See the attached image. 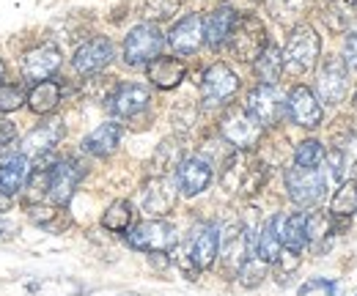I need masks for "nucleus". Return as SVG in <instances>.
I'll list each match as a JSON object with an SVG mask.
<instances>
[{"mask_svg": "<svg viewBox=\"0 0 357 296\" xmlns=\"http://www.w3.org/2000/svg\"><path fill=\"white\" fill-rule=\"evenodd\" d=\"M212 178H215V168L209 165V159H204V157H187L181 165L176 168V187H178V195H184V198H195V195H201V192H206L209 189V184H212Z\"/></svg>", "mask_w": 357, "mask_h": 296, "instance_id": "a211bd4d", "label": "nucleus"}, {"mask_svg": "<svg viewBox=\"0 0 357 296\" xmlns=\"http://www.w3.org/2000/svg\"><path fill=\"white\" fill-rule=\"evenodd\" d=\"M245 110L264 129H275L286 118V96L278 91V85H256L248 93Z\"/></svg>", "mask_w": 357, "mask_h": 296, "instance_id": "9d476101", "label": "nucleus"}, {"mask_svg": "<svg viewBox=\"0 0 357 296\" xmlns=\"http://www.w3.org/2000/svg\"><path fill=\"white\" fill-rule=\"evenodd\" d=\"M181 3H184V0H143L140 14H143V20L151 22V25H157V22H168V20H174V17L178 14Z\"/></svg>", "mask_w": 357, "mask_h": 296, "instance_id": "f704fd0d", "label": "nucleus"}, {"mask_svg": "<svg viewBox=\"0 0 357 296\" xmlns=\"http://www.w3.org/2000/svg\"><path fill=\"white\" fill-rule=\"evenodd\" d=\"M344 63H347V69L357 72V31H349V36H347V44H344Z\"/></svg>", "mask_w": 357, "mask_h": 296, "instance_id": "79ce46f5", "label": "nucleus"}, {"mask_svg": "<svg viewBox=\"0 0 357 296\" xmlns=\"http://www.w3.org/2000/svg\"><path fill=\"white\" fill-rule=\"evenodd\" d=\"M324 162H327V178H333L335 184H341L344 181V176H347V151H341V148H330V151H324Z\"/></svg>", "mask_w": 357, "mask_h": 296, "instance_id": "58836bf2", "label": "nucleus"}, {"mask_svg": "<svg viewBox=\"0 0 357 296\" xmlns=\"http://www.w3.org/2000/svg\"><path fill=\"white\" fill-rule=\"evenodd\" d=\"M25 91H22V85H0V113H17L22 104H25Z\"/></svg>", "mask_w": 357, "mask_h": 296, "instance_id": "4c0bfd02", "label": "nucleus"}, {"mask_svg": "<svg viewBox=\"0 0 357 296\" xmlns=\"http://www.w3.org/2000/svg\"><path fill=\"white\" fill-rule=\"evenodd\" d=\"M236 17H239V14L231 11L228 6L215 8V11L204 20V44H209L212 49L225 47L228 36H231V28H234V22H236Z\"/></svg>", "mask_w": 357, "mask_h": 296, "instance_id": "a878e982", "label": "nucleus"}, {"mask_svg": "<svg viewBox=\"0 0 357 296\" xmlns=\"http://www.w3.org/2000/svg\"><path fill=\"white\" fill-rule=\"evenodd\" d=\"M355 3H357V0H355Z\"/></svg>", "mask_w": 357, "mask_h": 296, "instance_id": "3c124183", "label": "nucleus"}, {"mask_svg": "<svg viewBox=\"0 0 357 296\" xmlns=\"http://www.w3.org/2000/svg\"><path fill=\"white\" fill-rule=\"evenodd\" d=\"M127 244L132 250H140V253H151V255H168L176 250L178 244V231L165 222V219H143L130 228L127 233Z\"/></svg>", "mask_w": 357, "mask_h": 296, "instance_id": "39448f33", "label": "nucleus"}, {"mask_svg": "<svg viewBox=\"0 0 357 296\" xmlns=\"http://www.w3.org/2000/svg\"><path fill=\"white\" fill-rule=\"evenodd\" d=\"M178 198V187L171 176H151L140 187V206L151 219H162L174 212Z\"/></svg>", "mask_w": 357, "mask_h": 296, "instance_id": "f8f14e48", "label": "nucleus"}, {"mask_svg": "<svg viewBox=\"0 0 357 296\" xmlns=\"http://www.w3.org/2000/svg\"><path fill=\"white\" fill-rule=\"evenodd\" d=\"M267 176L269 168L261 162L259 154L231 151L223 159V168H220V184H223V189L234 192V195L250 198V195L261 192V187L267 184Z\"/></svg>", "mask_w": 357, "mask_h": 296, "instance_id": "f257e3e1", "label": "nucleus"}, {"mask_svg": "<svg viewBox=\"0 0 357 296\" xmlns=\"http://www.w3.org/2000/svg\"><path fill=\"white\" fill-rule=\"evenodd\" d=\"M324 296H341V283H338V280H327Z\"/></svg>", "mask_w": 357, "mask_h": 296, "instance_id": "c03bdc74", "label": "nucleus"}, {"mask_svg": "<svg viewBox=\"0 0 357 296\" xmlns=\"http://www.w3.org/2000/svg\"><path fill=\"white\" fill-rule=\"evenodd\" d=\"M280 244L283 250L289 253L303 255V250L308 247V239H305V212H294L289 217H283V225H280Z\"/></svg>", "mask_w": 357, "mask_h": 296, "instance_id": "c85d7f7f", "label": "nucleus"}, {"mask_svg": "<svg viewBox=\"0 0 357 296\" xmlns=\"http://www.w3.org/2000/svg\"><path fill=\"white\" fill-rule=\"evenodd\" d=\"M149 102H151V88L146 83H119L107 93V110L121 121L140 116L149 107Z\"/></svg>", "mask_w": 357, "mask_h": 296, "instance_id": "2eb2a0df", "label": "nucleus"}, {"mask_svg": "<svg viewBox=\"0 0 357 296\" xmlns=\"http://www.w3.org/2000/svg\"><path fill=\"white\" fill-rule=\"evenodd\" d=\"M253 72H256V77H259L261 85H278L280 75H283V55H280V49L272 42H269L267 47L261 49V55L253 61Z\"/></svg>", "mask_w": 357, "mask_h": 296, "instance_id": "c756f323", "label": "nucleus"}, {"mask_svg": "<svg viewBox=\"0 0 357 296\" xmlns=\"http://www.w3.org/2000/svg\"><path fill=\"white\" fill-rule=\"evenodd\" d=\"M283 55V72L291 75V77H303L316 69L319 63V55H321V39L319 33L313 31L311 25L300 22L294 25V31L289 33L286 47L280 49Z\"/></svg>", "mask_w": 357, "mask_h": 296, "instance_id": "f03ea898", "label": "nucleus"}, {"mask_svg": "<svg viewBox=\"0 0 357 296\" xmlns=\"http://www.w3.org/2000/svg\"><path fill=\"white\" fill-rule=\"evenodd\" d=\"M267 6L278 22L291 25V22H297V20L305 14L308 0H267Z\"/></svg>", "mask_w": 357, "mask_h": 296, "instance_id": "e433bc0d", "label": "nucleus"}, {"mask_svg": "<svg viewBox=\"0 0 357 296\" xmlns=\"http://www.w3.org/2000/svg\"><path fill=\"white\" fill-rule=\"evenodd\" d=\"M121 134H124V129H121L119 121H105V124L91 129L89 134L83 137L80 148H83L86 154H91V157H110V154L119 148Z\"/></svg>", "mask_w": 357, "mask_h": 296, "instance_id": "4be33fe9", "label": "nucleus"}, {"mask_svg": "<svg viewBox=\"0 0 357 296\" xmlns=\"http://www.w3.org/2000/svg\"><path fill=\"white\" fill-rule=\"evenodd\" d=\"M259 3H261V0H225L223 6H228V8L236 11V14H250Z\"/></svg>", "mask_w": 357, "mask_h": 296, "instance_id": "37998d69", "label": "nucleus"}, {"mask_svg": "<svg viewBox=\"0 0 357 296\" xmlns=\"http://www.w3.org/2000/svg\"><path fill=\"white\" fill-rule=\"evenodd\" d=\"M357 20V3L355 0H330V6L324 8V22L333 33H344L349 31V25Z\"/></svg>", "mask_w": 357, "mask_h": 296, "instance_id": "2f4dec72", "label": "nucleus"}, {"mask_svg": "<svg viewBox=\"0 0 357 296\" xmlns=\"http://www.w3.org/2000/svg\"><path fill=\"white\" fill-rule=\"evenodd\" d=\"M11 212V195H3L0 192V214Z\"/></svg>", "mask_w": 357, "mask_h": 296, "instance_id": "a18cd8bd", "label": "nucleus"}, {"mask_svg": "<svg viewBox=\"0 0 357 296\" xmlns=\"http://www.w3.org/2000/svg\"><path fill=\"white\" fill-rule=\"evenodd\" d=\"M63 58H61V49L55 44H39L33 47L31 52H25L22 58V77L28 83H42V80H50L58 75Z\"/></svg>", "mask_w": 357, "mask_h": 296, "instance_id": "6ab92c4d", "label": "nucleus"}, {"mask_svg": "<svg viewBox=\"0 0 357 296\" xmlns=\"http://www.w3.org/2000/svg\"><path fill=\"white\" fill-rule=\"evenodd\" d=\"M218 255H220V228H218V222H201L198 228H192L187 263L195 272H206V269L215 266Z\"/></svg>", "mask_w": 357, "mask_h": 296, "instance_id": "4468645a", "label": "nucleus"}, {"mask_svg": "<svg viewBox=\"0 0 357 296\" xmlns=\"http://www.w3.org/2000/svg\"><path fill=\"white\" fill-rule=\"evenodd\" d=\"M162 44H165V36H162V31L157 25H151V22L135 25L132 31L127 33V39H124V47H121L124 63L132 66V69L149 66L154 58H160Z\"/></svg>", "mask_w": 357, "mask_h": 296, "instance_id": "6e6552de", "label": "nucleus"}, {"mask_svg": "<svg viewBox=\"0 0 357 296\" xmlns=\"http://www.w3.org/2000/svg\"><path fill=\"white\" fill-rule=\"evenodd\" d=\"M28 217H31V222H36V225L47 228V225L58 217V212H55V206H42V203H36V206H31Z\"/></svg>", "mask_w": 357, "mask_h": 296, "instance_id": "a19ab883", "label": "nucleus"}, {"mask_svg": "<svg viewBox=\"0 0 357 296\" xmlns=\"http://www.w3.org/2000/svg\"><path fill=\"white\" fill-rule=\"evenodd\" d=\"M63 134H66L63 121L47 116L42 124H36V127L20 140V154L28 157V159H31V157L39 159V157H45V154H52L55 146L63 140Z\"/></svg>", "mask_w": 357, "mask_h": 296, "instance_id": "f3484780", "label": "nucleus"}, {"mask_svg": "<svg viewBox=\"0 0 357 296\" xmlns=\"http://www.w3.org/2000/svg\"><path fill=\"white\" fill-rule=\"evenodd\" d=\"M113 61V42L107 36H93L86 44H80L72 55V69L80 77H93L99 72H105Z\"/></svg>", "mask_w": 357, "mask_h": 296, "instance_id": "dca6fc26", "label": "nucleus"}, {"mask_svg": "<svg viewBox=\"0 0 357 296\" xmlns=\"http://www.w3.org/2000/svg\"><path fill=\"white\" fill-rule=\"evenodd\" d=\"M146 75H149V83L154 88L174 91L187 77V63L181 58H174V55H160L146 66Z\"/></svg>", "mask_w": 357, "mask_h": 296, "instance_id": "412c9836", "label": "nucleus"}, {"mask_svg": "<svg viewBox=\"0 0 357 296\" xmlns=\"http://www.w3.org/2000/svg\"><path fill=\"white\" fill-rule=\"evenodd\" d=\"M280 225H283V214H272L267 222L256 231V242H253V255L267 260L269 266L278 260V255L283 250L280 244Z\"/></svg>", "mask_w": 357, "mask_h": 296, "instance_id": "b1692460", "label": "nucleus"}, {"mask_svg": "<svg viewBox=\"0 0 357 296\" xmlns=\"http://www.w3.org/2000/svg\"><path fill=\"white\" fill-rule=\"evenodd\" d=\"M187 148H184V140L181 137H168L157 146V151L151 154V162H149V173L151 176H171L174 170L187 159L184 157Z\"/></svg>", "mask_w": 357, "mask_h": 296, "instance_id": "393cba45", "label": "nucleus"}, {"mask_svg": "<svg viewBox=\"0 0 357 296\" xmlns=\"http://www.w3.org/2000/svg\"><path fill=\"white\" fill-rule=\"evenodd\" d=\"M242 80L228 63H212L201 77V104L206 110L228 107L231 99L239 93Z\"/></svg>", "mask_w": 357, "mask_h": 296, "instance_id": "0eeeda50", "label": "nucleus"}, {"mask_svg": "<svg viewBox=\"0 0 357 296\" xmlns=\"http://www.w3.org/2000/svg\"><path fill=\"white\" fill-rule=\"evenodd\" d=\"M352 107L357 110V88H355V93H352Z\"/></svg>", "mask_w": 357, "mask_h": 296, "instance_id": "de8ad7c7", "label": "nucleus"}, {"mask_svg": "<svg viewBox=\"0 0 357 296\" xmlns=\"http://www.w3.org/2000/svg\"><path fill=\"white\" fill-rule=\"evenodd\" d=\"M283 181H286V192H289L291 203L300 209L319 206L327 192V176L321 168H297V165L286 168Z\"/></svg>", "mask_w": 357, "mask_h": 296, "instance_id": "423d86ee", "label": "nucleus"}, {"mask_svg": "<svg viewBox=\"0 0 357 296\" xmlns=\"http://www.w3.org/2000/svg\"><path fill=\"white\" fill-rule=\"evenodd\" d=\"M286 118L294 124V127L303 129H319L324 121V107L321 102L316 99L308 85H294L289 93H286Z\"/></svg>", "mask_w": 357, "mask_h": 296, "instance_id": "ddd939ff", "label": "nucleus"}, {"mask_svg": "<svg viewBox=\"0 0 357 296\" xmlns=\"http://www.w3.org/2000/svg\"><path fill=\"white\" fill-rule=\"evenodd\" d=\"M17 146H20V140H17V127H14L11 121H0V159H8Z\"/></svg>", "mask_w": 357, "mask_h": 296, "instance_id": "ea45409f", "label": "nucleus"}, {"mask_svg": "<svg viewBox=\"0 0 357 296\" xmlns=\"http://www.w3.org/2000/svg\"><path fill=\"white\" fill-rule=\"evenodd\" d=\"M335 233L333 228V217L327 212H311L305 214V239H308V247H313L316 253L324 250L327 239Z\"/></svg>", "mask_w": 357, "mask_h": 296, "instance_id": "7c9ffc66", "label": "nucleus"}, {"mask_svg": "<svg viewBox=\"0 0 357 296\" xmlns=\"http://www.w3.org/2000/svg\"><path fill=\"white\" fill-rule=\"evenodd\" d=\"M28 157H22V154H11L8 159H3V165H0V192L3 195H17L20 189H22V184H25V178H28Z\"/></svg>", "mask_w": 357, "mask_h": 296, "instance_id": "cd10ccee", "label": "nucleus"}, {"mask_svg": "<svg viewBox=\"0 0 357 296\" xmlns=\"http://www.w3.org/2000/svg\"><path fill=\"white\" fill-rule=\"evenodd\" d=\"M61 102H63V88L58 80H42V83H36L31 88V93H28V99H25V104L36 113V116H52L58 107H61Z\"/></svg>", "mask_w": 357, "mask_h": 296, "instance_id": "bb28decb", "label": "nucleus"}, {"mask_svg": "<svg viewBox=\"0 0 357 296\" xmlns=\"http://www.w3.org/2000/svg\"><path fill=\"white\" fill-rule=\"evenodd\" d=\"M220 137L234 148V151H253L256 146H261L264 127L239 104H228L218 121Z\"/></svg>", "mask_w": 357, "mask_h": 296, "instance_id": "7ed1b4c3", "label": "nucleus"}, {"mask_svg": "<svg viewBox=\"0 0 357 296\" xmlns=\"http://www.w3.org/2000/svg\"><path fill=\"white\" fill-rule=\"evenodd\" d=\"M168 44L181 58L195 55L201 49V44H204V17L201 14L181 17L176 25L171 28V33H168Z\"/></svg>", "mask_w": 357, "mask_h": 296, "instance_id": "aec40b11", "label": "nucleus"}, {"mask_svg": "<svg viewBox=\"0 0 357 296\" xmlns=\"http://www.w3.org/2000/svg\"><path fill=\"white\" fill-rule=\"evenodd\" d=\"M3 77H6V63L0 61V85H3Z\"/></svg>", "mask_w": 357, "mask_h": 296, "instance_id": "49530a36", "label": "nucleus"}, {"mask_svg": "<svg viewBox=\"0 0 357 296\" xmlns=\"http://www.w3.org/2000/svg\"><path fill=\"white\" fill-rule=\"evenodd\" d=\"M347 91H349V69H347L344 58L327 55L316 72V99L335 107L344 102Z\"/></svg>", "mask_w": 357, "mask_h": 296, "instance_id": "9b49d317", "label": "nucleus"}, {"mask_svg": "<svg viewBox=\"0 0 357 296\" xmlns=\"http://www.w3.org/2000/svg\"><path fill=\"white\" fill-rule=\"evenodd\" d=\"M330 217H333V228L335 233H344L352 225V217L357 214V187L352 181H341L333 201H330Z\"/></svg>", "mask_w": 357, "mask_h": 296, "instance_id": "5701e85b", "label": "nucleus"}, {"mask_svg": "<svg viewBox=\"0 0 357 296\" xmlns=\"http://www.w3.org/2000/svg\"><path fill=\"white\" fill-rule=\"evenodd\" d=\"M321 162H324V146L316 137H308V140L294 146V165L297 168H319Z\"/></svg>", "mask_w": 357, "mask_h": 296, "instance_id": "c9c22d12", "label": "nucleus"}, {"mask_svg": "<svg viewBox=\"0 0 357 296\" xmlns=\"http://www.w3.org/2000/svg\"><path fill=\"white\" fill-rule=\"evenodd\" d=\"M267 274H269V263L267 260H261V258H256V255H248V258L242 260V266L236 269V280H239L245 288H256V286H261Z\"/></svg>", "mask_w": 357, "mask_h": 296, "instance_id": "72a5a7b5", "label": "nucleus"}, {"mask_svg": "<svg viewBox=\"0 0 357 296\" xmlns=\"http://www.w3.org/2000/svg\"><path fill=\"white\" fill-rule=\"evenodd\" d=\"M269 44L267 39V28H264V22L256 17V14H239L236 17V22H234V28H231V36H228V52L236 58V61H242V63H253L259 55H261V49Z\"/></svg>", "mask_w": 357, "mask_h": 296, "instance_id": "20e7f679", "label": "nucleus"}, {"mask_svg": "<svg viewBox=\"0 0 357 296\" xmlns=\"http://www.w3.org/2000/svg\"><path fill=\"white\" fill-rule=\"evenodd\" d=\"M132 203L130 201H113L107 212L102 214V228L110 233H127L132 228Z\"/></svg>", "mask_w": 357, "mask_h": 296, "instance_id": "473e14b6", "label": "nucleus"}, {"mask_svg": "<svg viewBox=\"0 0 357 296\" xmlns=\"http://www.w3.org/2000/svg\"><path fill=\"white\" fill-rule=\"evenodd\" d=\"M83 176H86V165L80 159H75V157L55 159L52 168L47 170V195H50L52 206H61V209L69 206Z\"/></svg>", "mask_w": 357, "mask_h": 296, "instance_id": "1a4fd4ad", "label": "nucleus"}, {"mask_svg": "<svg viewBox=\"0 0 357 296\" xmlns=\"http://www.w3.org/2000/svg\"><path fill=\"white\" fill-rule=\"evenodd\" d=\"M355 296H357V294H355Z\"/></svg>", "mask_w": 357, "mask_h": 296, "instance_id": "603ef678", "label": "nucleus"}, {"mask_svg": "<svg viewBox=\"0 0 357 296\" xmlns=\"http://www.w3.org/2000/svg\"><path fill=\"white\" fill-rule=\"evenodd\" d=\"M352 184L357 187V162H355V176H352Z\"/></svg>", "mask_w": 357, "mask_h": 296, "instance_id": "09e8293b", "label": "nucleus"}, {"mask_svg": "<svg viewBox=\"0 0 357 296\" xmlns=\"http://www.w3.org/2000/svg\"><path fill=\"white\" fill-rule=\"evenodd\" d=\"M121 296H137V294H121Z\"/></svg>", "mask_w": 357, "mask_h": 296, "instance_id": "8fccbe9b", "label": "nucleus"}]
</instances>
